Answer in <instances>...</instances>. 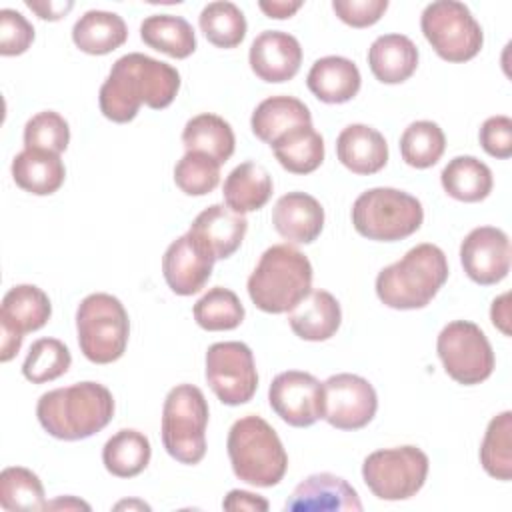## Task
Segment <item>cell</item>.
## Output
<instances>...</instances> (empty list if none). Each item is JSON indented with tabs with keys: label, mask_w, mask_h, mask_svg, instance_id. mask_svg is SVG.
Returning a JSON list of instances; mask_svg holds the SVG:
<instances>
[{
	"label": "cell",
	"mask_w": 512,
	"mask_h": 512,
	"mask_svg": "<svg viewBox=\"0 0 512 512\" xmlns=\"http://www.w3.org/2000/svg\"><path fill=\"white\" fill-rule=\"evenodd\" d=\"M440 182L444 192L460 202H480L492 192V170L474 156L452 158L442 174Z\"/></svg>",
	"instance_id": "33"
},
{
	"label": "cell",
	"mask_w": 512,
	"mask_h": 512,
	"mask_svg": "<svg viewBox=\"0 0 512 512\" xmlns=\"http://www.w3.org/2000/svg\"><path fill=\"white\" fill-rule=\"evenodd\" d=\"M368 66L382 84L406 82L418 68V48L404 34L378 36L368 48Z\"/></svg>",
	"instance_id": "24"
},
{
	"label": "cell",
	"mask_w": 512,
	"mask_h": 512,
	"mask_svg": "<svg viewBox=\"0 0 512 512\" xmlns=\"http://www.w3.org/2000/svg\"><path fill=\"white\" fill-rule=\"evenodd\" d=\"M436 352L446 374L464 386L484 382L494 370V352L486 334L468 320L446 324L438 334Z\"/></svg>",
	"instance_id": "11"
},
{
	"label": "cell",
	"mask_w": 512,
	"mask_h": 512,
	"mask_svg": "<svg viewBox=\"0 0 512 512\" xmlns=\"http://www.w3.org/2000/svg\"><path fill=\"white\" fill-rule=\"evenodd\" d=\"M248 230V220L244 214L230 210L224 204H212L202 210L188 232L216 258H230L242 244Z\"/></svg>",
	"instance_id": "19"
},
{
	"label": "cell",
	"mask_w": 512,
	"mask_h": 512,
	"mask_svg": "<svg viewBox=\"0 0 512 512\" xmlns=\"http://www.w3.org/2000/svg\"><path fill=\"white\" fill-rule=\"evenodd\" d=\"M220 166L202 152H186L174 166V182L188 196H204L220 182Z\"/></svg>",
	"instance_id": "41"
},
{
	"label": "cell",
	"mask_w": 512,
	"mask_h": 512,
	"mask_svg": "<svg viewBox=\"0 0 512 512\" xmlns=\"http://www.w3.org/2000/svg\"><path fill=\"white\" fill-rule=\"evenodd\" d=\"M272 226L288 242L310 244L324 228V208L306 192H288L272 208Z\"/></svg>",
	"instance_id": "20"
},
{
	"label": "cell",
	"mask_w": 512,
	"mask_h": 512,
	"mask_svg": "<svg viewBox=\"0 0 512 512\" xmlns=\"http://www.w3.org/2000/svg\"><path fill=\"white\" fill-rule=\"evenodd\" d=\"M234 474L252 486H276L288 468V454L276 430L260 416L238 418L226 440Z\"/></svg>",
	"instance_id": "5"
},
{
	"label": "cell",
	"mask_w": 512,
	"mask_h": 512,
	"mask_svg": "<svg viewBox=\"0 0 512 512\" xmlns=\"http://www.w3.org/2000/svg\"><path fill=\"white\" fill-rule=\"evenodd\" d=\"M480 146L486 154L506 160L512 156V120L508 116H490L478 132Z\"/></svg>",
	"instance_id": "45"
},
{
	"label": "cell",
	"mask_w": 512,
	"mask_h": 512,
	"mask_svg": "<svg viewBox=\"0 0 512 512\" xmlns=\"http://www.w3.org/2000/svg\"><path fill=\"white\" fill-rule=\"evenodd\" d=\"M114 508H144V510H150V506L148 504H144V502H138V500H130V502H118Z\"/></svg>",
	"instance_id": "52"
},
{
	"label": "cell",
	"mask_w": 512,
	"mask_h": 512,
	"mask_svg": "<svg viewBox=\"0 0 512 512\" xmlns=\"http://www.w3.org/2000/svg\"><path fill=\"white\" fill-rule=\"evenodd\" d=\"M420 28L434 52L446 62L472 60L484 42V34L466 4L456 0L430 2L422 16Z\"/></svg>",
	"instance_id": "9"
},
{
	"label": "cell",
	"mask_w": 512,
	"mask_h": 512,
	"mask_svg": "<svg viewBox=\"0 0 512 512\" xmlns=\"http://www.w3.org/2000/svg\"><path fill=\"white\" fill-rule=\"evenodd\" d=\"M198 24L206 40L218 48H236L244 40L248 28L242 10L228 0L206 4Z\"/></svg>",
	"instance_id": "36"
},
{
	"label": "cell",
	"mask_w": 512,
	"mask_h": 512,
	"mask_svg": "<svg viewBox=\"0 0 512 512\" xmlns=\"http://www.w3.org/2000/svg\"><path fill=\"white\" fill-rule=\"evenodd\" d=\"M270 408L286 424L306 428L324 418V386L310 372H280L268 388Z\"/></svg>",
	"instance_id": "14"
},
{
	"label": "cell",
	"mask_w": 512,
	"mask_h": 512,
	"mask_svg": "<svg viewBox=\"0 0 512 512\" xmlns=\"http://www.w3.org/2000/svg\"><path fill=\"white\" fill-rule=\"evenodd\" d=\"M40 426L58 440H84L108 426L114 416L112 392L98 382H76L44 392L36 404Z\"/></svg>",
	"instance_id": "2"
},
{
	"label": "cell",
	"mask_w": 512,
	"mask_h": 512,
	"mask_svg": "<svg viewBox=\"0 0 512 512\" xmlns=\"http://www.w3.org/2000/svg\"><path fill=\"white\" fill-rule=\"evenodd\" d=\"M192 314L200 328L208 332H220L238 328L246 312L240 298L230 288L214 286L200 296L192 308Z\"/></svg>",
	"instance_id": "37"
},
{
	"label": "cell",
	"mask_w": 512,
	"mask_h": 512,
	"mask_svg": "<svg viewBox=\"0 0 512 512\" xmlns=\"http://www.w3.org/2000/svg\"><path fill=\"white\" fill-rule=\"evenodd\" d=\"M208 402L198 386H174L162 406V444L180 464H198L206 454Z\"/></svg>",
	"instance_id": "7"
},
{
	"label": "cell",
	"mask_w": 512,
	"mask_h": 512,
	"mask_svg": "<svg viewBox=\"0 0 512 512\" xmlns=\"http://www.w3.org/2000/svg\"><path fill=\"white\" fill-rule=\"evenodd\" d=\"M248 296L268 314L296 308L312 290V264L290 244H274L260 256L248 278Z\"/></svg>",
	"instance_id": "4"
},
{
	"label": "cell",
	"mask_w": 512,
	"mask_h": 512,
	"mask_svg": "<svg viewBox=\"0 0 512 512\" xmlns=\"http://www.w3.org/2000/svg\"><path fill=\"white\" fill-rule=\"evenodd\" d=\"M290 512H360L358 492L340 476L320 472L304 478L286 500Z\"/></svg>",
	"instance_id": "17"
},
{
	"label": "cell",
	"mask_w": 512,
	"mask_h": 512,
	"mask_svg": "<svg viewBox=\"0 0 512 512\" xmlns=\"http://www.w3.org/2000/svg\"><path fill=\"white\" fill-rule=\"evenodd\" d=\"M52 314V304L46 292L34 284L12 286L0 306V322L12 326L20 334L40 330Z\"/></svg>",
	"instance_id": "29"
},
{
	"label": "cell",
	"mask_w": 512,
	"mask_h": 512,
	"mask_svg": "<svg viewBox=\"0 0 512 512\" xmlns=\"http://www.w3.org/2000/svg\"><path fill=\"white\" fill-rule=\"evenodd\" d=\"M332 10L352 28H368L376 24L388 10V0H334Z\"/></svg>",
	"instance_id": "44"
},
{
	"label": "cell",
	"mask_w": 512,
	"mask_h": 512,
	"mask_svg": "<svg viewBox=\"0 0 512 512\" xmlns=\"http://www.w3.org/2000/svg\"><path fill=\"white\" fill-rule=\"evenodd\" d=\"M214 262L216 258L186 232L166 248L162 256V274L174 294L192 296L210 280Z\"/></svg>",
	"instance_id": "16"
},
{
	"label": "cell",
	"mask_w": 512,
	"mask_h": 512,
	"mask_svg": "<svg viewBox=\"0 0 512 512\" xmlns=\"http://www.w3.org/2000/svg\"><path fill=\"white\" fill-rule=\"evenodd\" d=\"M140 38L146 46L164 52L170 58H188L196 50V34L182 16L154 14L140 24Z\"/></svg>",
	"instance_id": "32"
},
{
	"label": "cell",
	"mask_w": 512,
	"mask_h": 512,
	"mask_svg": "<svg viewBox=\"0 0 512 512\" xmlns=\"http://www.w3.org/2000/svg\"><path fill=\"white\" fill-rule=\"evenodd\" d=\"M324 386V420L338 430H360L378 410L374 386L358 374H334Z\"/></svg>",
	"instance_id": "13"
},
{
	"label": "cell",
	"mask_w": 512,
	"mask_h": 512,
	"mask_svg": "<svg viewBox=\"0 0 512 512\" xmlns=\"http://www.w3.org/2000/svg\"><path fill=\"white\" fill-rule=\"evenodd\" d=\"M182 144L186 152H202L214 158L218 164H224L236 146L232 126L210 112L190 118L182 130Z\"/></svg>",
	"instance_id": "31"
},
{
	"label": "cell",
	"mask_w": 512,
	"mask_h": 512,
	"mask_svg": "<svg viewBox=\"0 0 512 512\" xmlns=\"http://www.w3.org/2000/svg\"><path fill=\"white\" fill-rule=\"evenodd\" d=\"M460 262L466 276L482 286L498 284L510 270V240L496 226H478L460 244Z\"/></svg>",
	"instance_id": "15"
},
{
	"label": "cell",
	"mask_w": 512,
	"mask_h": 512,
	"mask_svg": "<svg viewBox=\"0 0 512 512\" xmlns=\"http://www.w3.org/2000/svg\"><path fill=\"white\" fill-rule=\"evenodd\" d=\"M180 90V74L174 66L140 52L120 56L100 86V112L118 124L136 118L142 104L152 110L170 106Z\"/></svg>",
	"instance_id": "1"
},
{
	"label": "cell",
	"mask_w": 512,
	"mask_h": 512,
	"mask_svg": "<svg viewBox=\"0 0 512 512\" xmlns=\"http://www.w3.org/2000/svg\"><path fill=\"white\" fill-rule=\"evenodd\" d=\"M510 294L504 292L502 296L494 298L492 308H490V318L492 324L506 336H510Z\"/></svg>",
	"instance_id": "50"
},
{
	"label": "cell",
	"mask_w": 512,
	"mask_h": 512,
	"mask_svg": "<svg viewBox=\"0 0 512 512\" xmlns=\"http://www.w3.org/2000/svg\"><path fill=\"white\" fill-rule=\"evenodd\" d=\"M34 42V26L16 10H0V54L18 56L24 54Z\"/></svg>",
	"instance_id": "43"
},
{
	"label": "cell",
	"mask_w": 512,
	"mask_h": 512,
	"mask_svg": "<svg viewBox=\"0 0 512 512\" xmlns=\"http://www.w3.org/2000/svg\"><path fill=\"white\" fill-rule=\"evenodd\" d=\"M0 506L10 512L46 510L44 486L40 478L22 466L4 468L0 472Z\"/></svg>",
	"instance_id": "39"
},
{
	"label": "cell",
	"mask_w": 512,
	"mask_h": 512,
	"mask_svg": "<svg viewBox=\"0 0 512 512\" xmlns=\"http://www.w3.org/2000/svg\"><path fill=\"white\" fill-rule=\"evenodd\" d=\"M48 508H64V510H70V508H84V510H90V506L74 496H66V498H58L54 502H46V510Z\"/></svg>",
	"instance_id": "51"
},
{
	"label": "cell",
	"mask_w": 512,
	"mask_h": 512,
	"mask_svg": "<svg viewBox=\"0 0 512 512\" xmlns=\"http://www.w3.org/2000/svg\"><path fill=\"white\" fill-rule=\"evenodd\" d=\"M150 440L132 428L118 430L102 448L104 468L118 478L138 476L150 462Z\"/></svg>",
	"instance_id": "34"
},
{
	"label": "cell",
	"mask_w": 512,
	"mask_h": 512,
	"mask_svg": "<svg viewBox=\"0 0 512 512\" xmlns=\"http://www.w3.org/2000/svg\"><path fill=\"white\" fill-rule=\"evenodd\" d=\"M362 78L358 66L344 56L318 58L308 76V90L326 104H344L352 100L360 90Z\"/></svg>",
	"instance_id": "22"
},
{
	"label": "cell",
	"mask_w": 512,
	"mask_h": 512,
	"mask_svg": "<svg viewBox=\"0 0 512 512\" xmlns=\"http://www.w3.org/2000/svg\"><path fill=\"white\" fill-rule=\"evenodd\" d=\"M272 176L256 162L238 164L224 180V202L238 214H248L266 206L272 196Z\"/></svg>",
	"instance_id": "25"
},
{
	"label": "cell",
	"mask_w": 512,
	"mask_h": 512,
	"mask_svg": "<svg viewBox=\"0 0 512 512\" xmlns=\"http://www.w3.org/2000/svg\"><path fill=\"white\" fill-rule=\"evenodd\" d=\"M446 150V136L432 120L412 122L400 136L402 160L412 168L434 166Z\"/></svg>",
	"instance_id": "38"
},
{
	"label": "cell",
	"mask_w": 512,
	"mask_h": 512,
	"mask_svg": "<svg viewBox=\"0 0 512 512\" xmlns=\"http://www.w3.org/2000/svg\"><path fill=\"white\" fill-rule=\"evenodd\" d=\"M72 364L70 350L58 338L36 340L22 364V374L32 384H44L60 378Z\"/></svg>",
	"instance_id": "40"
},
{
	"label": "cell",
	"mask_w": 512,
	"mask_h": 512,
	"mask_svg": "<svg viewBox=\"0 0 512 512\" xmlns=\"http://www.w3.org/2000/svg\"><path fill=\"white\" fill-rule=\"evenodd\" d=\"M70 128L68 122L54 110L34 114L24 126V148L60 154L68 148Z\"/></svg>",
	"instance_id": "42"
},
{
	"label": "cell",
	"mask_w": 512,
	"mask_h": 512,
	"mask_svg": "<svg viewBox=\"0 0 512 512\" xmlns=\"http://www.w3.org/2000/svg\"><path fill=\"white\" fill-rule=\"evenodd\" d=\"M248 62L252 72L270 84L292 80L302 64L300 42L282 30H264L250 46Z\"/></svg>",
	"instance_id": "18"
},
{
	"label": "cell",
	"mask_w": 512,
	"mask_h": 512,
	"mask_svg": "<svg viewBox=\"0 0 512 512\" xmlns=\"http://www.w3.org/2000/svg\"><path fill=\"white\" fill-rule=\"evenodd\" d=\"M128 38V28L122 16L106 10H88L72 28L76 48L92 56H104L120 48Z\"/></svg>",
	"instance_id": "28"
},
{
	"label": "cell",
	"mask_w": 512,
	"mask_h": 512,
	"mask_svg": "<svg viewBox=\"0 0 512 512\" xmlns=\"http://www.w3.org/2000/svg\"><path fill=\"white\" fill-rule=\"evenodd\" d=\"M422 220L420 200L398 188H370L352 204V224L368 240H404L422 226Z\"/></svg>",
	"instance_id": "6"
},
{
	"label": "cell",
	"mask_w": 512,
	"mask_h": 512,
	"mask_svg": "<svg viewBox=\"0 0 512 512\" xmlns=\"http://www.w3.org/2000/svg\"><path fill=\"white\" fill-rule=\"evenodd\" d=\"M270 148L280 166L292 174H310L324 160V140L312 124H302L284 132L270 144Z\"/></svg>",
	"instance_id": "30"
},
{
	"label": "cell",
	"mask_w": 512,
	"mask_h": 512,
	"mask_svg": "<svg viewBox=\"0 0 512 512\" xmlns=\"http://www.w3.org/2000/svg\"><path fill=\"white\" fill-rule=\"evenodd\" d=\"M342 322L338 300L328 290H310V294L288 312L292 332L308 342L332 338Z\"/></svg>",
	"instance_id": "23"
},
{
	"label": "cell",
	"mask_w": 512,
	"mask_h": 512,
	"mask_svg": "<svg viewBox=\"0 0 512 512\" xmlns=\"http://www.w3.org/2000/svg\"><path fill=\"white\" fill-rule=\"evenodd\" d=\"M0 336H2L0 338V362H10L18 354L24 334H20L12 326L0 322Z\"/></svg>",
	"instance_id": "48"
},
{
	"label": "cell",
	"mask_w": 512,
	"mask_h": 512,
	"mask_svg": "<svg viewBox=\"0 0 512 512\" xmlns=\"http://www.w3.org/2000/svg\"><path fill=\"white\" fill-rule=\"evenodd\" d=\"M302 124H312V114L308 106L294 96H270L254 108L250 118L254 136L266 144H272L284 132Z\"/></svg>",
	"instance_id": "27"
},
{
	"label": "cell",
	"mask_w": 512,
	"mask_h": 512,
	"mask_svg": "<svg viewBox=\"0 0 512 512\" xmlns=\"http://www.w3.org/2000/svg\"><path fill=\"white\" fill-rule=\"evenodd\" d=\"M12 178L24 192L48 196L64 184L66 168L60 154L24 148L12 160Z\"/></svg>",
	"instance_id": "26"
},
{
	"label": "cell",
	"mask_w": 512,
	"mask_h": 512,
	"mask_svg": "<svg viewBox=\"0 0 512 512\" xmlns=\"http://www.w3.org/2000/svg\"><path fill=\"white\" fill-rule=\"evenodd\" d=\"M224 510H250V512H266L270 508L268 500L248 492V490H230L222 502Z\"/></svg>",
	"instance_id": "46"
},
{
	"label": "cell",
	"mask_w": 512,
	"mask_h": 512,
	"mask_svg": "<svg viewBox=\"0 0 512 512\" xmlns=\"http://www.w3.org/2000/svg\"><path fill=\"white\" fill-rule=\"evenodd\" d=\"M446 280V254L436 244L424 242L378 272L376 294L388 308L418 310L432 302Z\"/></svg>",
	"instance_id": "3"
},
{
	"label": "cell",
	"mask_w": 512,
	"mask_h": 512,
	"mask_svg": "<svg viewBox=\"0 0 512 512\" xmlns=\"http://www.w3.org/2000/svg\"><path fill=\"white\" fill-rule=\"evenodd\" d=\"M26 6L38 14V18L42 20H60L62 16H66L72 8L74 2H50V0H26Z\"/></svg>",
	"instance_id": "47"
},
{
	"label": "cell",
	"mask_w": 512,
	"mask_h": 512,
	"mask_svg": "<svg viewBox=\"0 0 512 512\" xmlns=\"http://www.w3.org/2000/svg\"><path fill=\"white\" fill-rule=\"evenodd\" d=\"M428 456L416 446H396L376 450L362 464V478L380 500L412 498L426 482Z\"/></svg>",
	"instance_id": "10"
},
{
	"label": "cell",
	"mask_w": 512,
	"mask_h": 512,
	"mask_svg": "<svg viewBox=\"0 0 512 512\" xmlns=\"http://www.w3.org/2000/svg\"><path fill=\"white\" fill-rule=\"evenodd\" d=\"M336 156L350 172L368 176L386 166L388 144L376 128L368 124H350L336 138Z\"/></svg>",
	"instance_id": "21"
},
{
	"label": "cell",
	"mask_w": 512,
	"mask_h": 512,
	"mask_svg": "<svg viewBox=\"0 0 512 512\" xmlns=\"http://www.w3.org/2000/svg\"><path fill=\"white\" fill-rule=\"evenodd\" d=\"M480 464L496 480L512 478V412L504 410L488 422L480 444Z\"/></svg>",
	"instance_id": "35"
},
{
	"label": "cell",
	"mask_w": 512,
	"mask_h": 512,
	"mask_svg": "<svg viewBox=\"0 0 512 512\" xmlns=\"http://www.w3.org/2000/svg\"><path fill=\"white\" fill-rule=\"evenodd\" d=\"M206 382L226 406L252 400L258 388L254 354L244 342H216L206 352Z\"/></svg>",
	"instance_id": "12"
},
{
	"label": "cell",
	"mask_w": 512,
	"mask_h": 512,
	"mask_svg": "<svg viewBox=\"0 0 512 512\" xmlns=\"http://www.w3.org/2000/svg\"><path fill=\"white\" fill-rule=\"evenodd\" d=\"M76 332L80 350L90 362H116L124 354L130 336L128 312L112 294H88L76 310Z\"/></svg>",
	"instance_id": "8"
},
{
	"label": "cell",
	"mask_w": 512,
	"mask_h": 512,
	"mask_svg": "<svg viewBox=\"0 0 512 512\" xmlns=\"http://www.w3.org/2000/svg\"><path fill=\"white\" fill-rule=\"evenodd\" d=\"M258 6L268 18L284 20L294 16L302 8V2L300 0H294V2L292 0H260Z\"/></svg>",
	"instance_id": "49"
}]
</instances>
